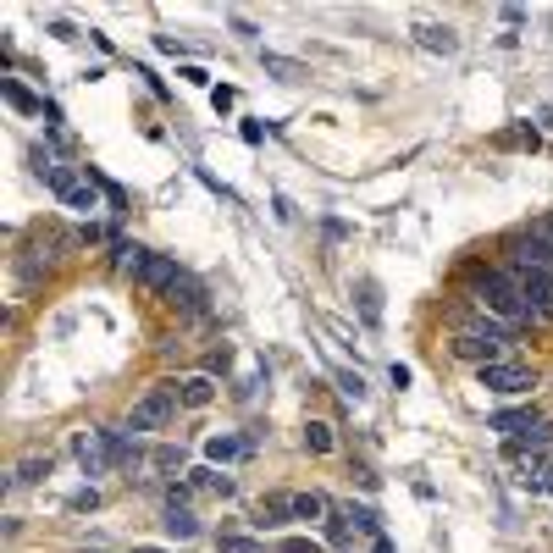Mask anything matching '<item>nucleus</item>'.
I'll list each match as a JSON object with an SVG mask.
<instances>
[{
    "mask_svg": "<svg viewBox=\"0 0 553 553\" xmlns=\"http://www.w3.org/2000/svg\"><path fill=\"white\" fill-rule=\"evenodd\" d=\"M531 321H553V271H515Z\"/></svg>",
    "mask_w": 553,
    "mask_h": 553,
    "instance_id": "423d86ee",
    "label": "nucleus"
},
{
    "mask_svg": "<svg viewBox=\"0 0 553 553\" xmlns=\"http://www.w3.org/2000/svg\"><path fill=\"white\" fill-rule=\"evenodd\" d=\"M476 305L488 310L498 327H526L531 310H526V294H520V276L509 266H493V271H476Z\"/></svg>",
    "mask_w": 553,
    "mask_h": 553,
    "instance_id": "f257e3e1",
    "label": "nucleus"
},
{
    "mask_svg": "<svg viewBox=\"0 0 553 553\" xmlns=\"http://www.w3.org/2000/svg\"><path fill=\"white\" fill-rule=\"evenodd\" d=\"M504 349H509V327H498V321H476V327L454 332V355L470 360L476 371L493 366V360H504Z\"/></svg>",
    "mask_w": 553,
    "mask_h": 553,
    "instance_id": "f03ea898",
    "label": "nucleus"
},
{
    "mask_svg": "<svg viewBox=\"0 0 553 553\" xmlns=\"http://www.w3.org/2000/svg\"><path fill=\"white\" fill-rule=\"evenodd\" d=\"M537 427H542V415H537V409H498V415H493V432H504V437H515V443L531 437Z\"/></svg>",
    "mask_w": 553,
    "mask_h": 553,
    "instance_id": "1a4fd4ad",
    "label": "nucleus"
},
{
    "mask_svg": "<svg viewBox=\"0 0 553 553\" xmlns=\"http://www.w3.org/2000/svg\"><path fill=\"white\" fill-rule=\"evenodd\" d=\"M360 316H366V327H382V294H377L371 276L360 283Z\"/></svg>",
    "mask_w": 553,
    "mask_h": 553,
    "instance_id": "aec40b11",
    "label": "nucleus"
},
{
    "mask_svg": "<svg viewBox=\"0 0 553 553\" xmlns=\"http://www.w3.org/2000/svg\"><path fill=\"white\" fill-rule=\"evenodd\" d=\"M415 39H421L427 50H437V55H454L459 50V34L448 23H415Z\"/></svg>",
    "mask_w": 553,
    "mask_h": 553,
    "instance_id": "f8f14e48",
    "label": "nucleus"
},
{
    "mask_svg": "<svg viewBox=\"0 0 553 553\" xmlns=\"http://www.w3.org/2000/svg\"><path fill=\"white\" fill-rule=\"evenodd\" d=\"M177 382H161V387H150L145 398H138L133 409H127V432H166L172 421H177Z\"/></svg>",
    "mask_w": 553,
    "mask_h": 553,
    "instance_id": "7ed1b4c3",
    "label": "nucleus"
},
{
    "mask_svg": "<svg viewBox=\"0 0 553 553\" xmlns=\"http://www.w3.org/2000/svg\"><path fill=\"white\" fill-rule=\"evenodd\" d=\"M150 465H156V470H183V443H161V448L150 454Z\"/></svg>",
    "mask_w": 553,
    "mask_h": 553,
    "instance_id": "b1692460",
    "label": "nucleus"
},
{
    "mask_svg": "<svg viewBox=\"0 0 553 553\" xmlns=\"http://www.w3.org/2000/svg\"><path fill=\"white\" fill-rule=\"evenodd\" d=\"M481 377V387H488V393H504V398H515V393H531L537 387V371L526 366V360H493V366H481L476 371Z\"/></svg>",
    "mask_w": 553,
    "mask_h": 553,
    "instance_id": "20e7f679",
    "label": "nucleus"
},
{
    "mask_svg": "<svg viewBox=\"0 0 553 553\" xmlns=\"http://www.w3.org/2000/svg\"><path fill=\"white\" fill-rule=\"evenodd\" d=\"M161 299H166L172 310H183V316H199V310H205V288H199L194 271H177V283H172Z\"/></svg>",
    "mask_w": 553,
    "mask_h": 553,
    "instance_id": "0eeeda50",
    "label": "nucleus"
},
{
    "mask_svg": "<svg viewBox=\"0 0 553 553\" xmlns=\"http://www.w3.org/2000/svg\"><path fill=\"white\" fill-rule=\"evenodd\" d=\"M305 448L310 454H332V427L327 421H305Z\"/></svg>",
    "mask_w": 553,
    "mask_h": 553,
    "instance_id": "412c9836",
    "label": "nucleus"
},
{
    "mask_svg": "<svg viewBox=\"0 0 553 553\" xmlns=\"http://www.w3.org/2000/svg\"><path fill=\"white\" fill-rule=\"evenodd\" d=\"M0 95H6V100H12V106L23 111V116H34V111H45V106H39V100H34V95H28V89H23L17 78H0Z\"/></svg>",
    "mask_w": 553,
    "mask_h": 553,
    "instance_id": "6ab92c4d",
    "label": "nucleus"
},
{
    "mask_svg": "<svg viewBox=\"0 0 553 553\" xmlns=\"http://www.w3.org/2000/svg\"><path fill=\"white\" fill-rule=\"evenodd\" d=\"M84 553H100V548H84Z\"/></svg>",
    "mask_w": 553,
    "mask_h": 553,
    "instance_id": "c756f323",
    "label": "nucleus"
},
{
    "mask_svg": "<svg viewBox=\"0 0 553 553\" xmlns=\"http://www.w3.org/2000/svg\"><path fill=\"white\" fill-rule=\"evenodd\" d=\"M332 382H337V393L349 398V404H360V398H366V382H360V371H332Z\"/></svg>",
    "mask_w": 553,
    "mask_h": 553,
    "instance_id": "5701e85b",
    "label": "nucleus"
},
{
    "mask_svg": "<svg viewBox=\"0 0 553 553\" xmlns=\"http://www.w3.org/2000/svg\"><path fill=\"white\" fill-rule=\"evenodd\" d=\"M276 553H327L316 537H283V542H276Z\"/></svg>",
    "mask_w": 553,
    "mask_h": 553,
    "instance_id": "393cba45",
    "label": "nucleus"
},
{
    "mask_svg": "<svg viewBox=\"0 0 553 553\" xmlns=\"http://www.w3.org/2000/svg\"><path fill=\"white\" fill-rule=\"evenodd\" d=\"M95 504H100V493H95V488H84V493L73 498V509H95Z\"/></svg>",
    "mask_w": 553,
    "mask_h": 553,
    "instance_id": "bb28decb",
    "label": "nucleus"
},
{
    "mask_svg": "<svg viewBox=\"0 0 553 553\" xmlns=\"http://www.w3.org/2000/svg\"><path fill=\"white\" fill-rule=\"evenodd\" d=\"M377 553H393V542H387V537H377Z\"/></svg>",
    "mask_w": 553,
    "mask_h": 553,
    "instance_id": "cd10ccee",
    "label": "nucleus"
},
{
    "mask_svg": "<svg viewBox=\"0 0 553 553\" xmlns=\"http://www.w3.org/2000/svg\"><path fill=\"white\" fill-rule=\"evenodd\" d=\"M156 255L145 249V244H116V271L122 276H133V283H138V276H145V266H150Z\"/></svg>",
    "mask_w": 553,
    "mask_h": 553,
    "instance_id": "2eb2a0df",
    "label": "nucleus"
},
{
    "mask_svg": "<svg viewBox=\"0 0 553 553\" xmlns=\"http://www.w3.org/2000/svg\"><path fill=\"white\" fill-rule=\"evenodd\" d=\"M244 454H249V443H244V437H227V432L205 437V459H211V465H233V459H244Z\"/></svg>",
    "mask_w": 553,
    "mask_h": 553,
    "instance_id": "ddd939ff",
    "label": "nucleus"
},
{
    "mask_svg": "<svg viewBox=\"0 0 553 553\" xmlns=\"http://www.w3.org/2000/svg\"><path fill=\"white\" fill-rule=\"evenodd\" d=\"M255 515H260V526H288L294 520V493H266Z\"/></svg>",
    "mask_w": 553,
    "mask_h": 553,
    "instance_id": "4468645a",
    "label": "nucleus"
},
{
    "mask_svg": "<svg viewBox=\"0 0 553 553\" xmlns=\"http://www.w3.org/2000/svg\"><path fill=\"white\" fill-rule=\"evenodd\" d=\"M177 398H183V409H205V404L216 398V377H211V371L183 377V382H177Z\"/></svg>",
    "mask_w": 553,
    "mask_h": 553,
    "instance_id": "9d476101",
    "label": "nucleus"
},
{
    "mask_svg": "<svg viewBox=\"0 0 553 553\" xmlns=\"http://www.w3.org/2000/svg\"><path fill=\"white\" fill-rule=\"evenodd\" d=\"M188 488H199V493H222V498H227V493H233V481L216 476L211 465H199V470H188Z\"/></svg>",
    "mask_w": 553,
    "mask_h": 553,
    "instance_id": "a211bd4d",
    "label": "nucleus"
},
{
    "mask_svg": "<svg viewBox=\"0 0 553 553\" xmlns=\"http://www.w3.org/2000/svg\"><path fill=\"white\" fill-rule=\"evenodd\" d=\"M294 520H332V504H327V493H294Z\"/></svg>",
    "mask_w": 553,
    "mask_h": 553,
    "instance_id": "dca6fc26",
    "label": "nucleus"
},
{
    "mask_svg": "<svg viewBox=\"0 0 553 553\" xmlns=\"http://www.w3.org/2000/svg\"><path fill=\"white\" fill-rule=\"evenodd\" d=\"M133 553H166V548H133Z\"/></svg>",
    "mask_w": 553,
    "mask_h": 553,
    "instance_id": "c85d7f7f",
    "label": "nucleus"
},
{
    "mask_svg": "<svg viewBox=\"0 0 553 553\" xmlns=\"http://www.w3.org/2000/svg\"><path fill=\"white\" fill-rule=\"evenodd\" d=\"M50 465H55L50 454H28V459L12 470V481H17V488H34V481H45V476H50Z\"/></svg>",
    "mask_w": 553,
    "mask_h": 553,
    "instance_id": "f3484780",
    "label": "nucleus"
},
{
    "mask_svg": "<svg viewBox=\"0 0 553 553\" xmlns=\"http://www.w3.org/2000/svg\"><path fill=\"white\" fill-rule=\"evenodd\" d=\"M177 255H156L150 266H145V276H138V288H145V294H166L172 283H177Z\"/></svg>",
    "mask_w": 553,
    "mask_h": 553,
    "instance_id": "6e6552de",
    "label": "nucleus"
},
{
    "mask_svg": "<svg viewBox=\"0 0 553 553\" xmlns=\"http://www.w3.org/2000/svg\"><path fill=\"white\" fill-rule=\"evenodd\" d=\"M73 459L84 465V476H106L111 465H116V432H78L73 437Z\"/></svg>",
    "mask_w": 553,
    "mask_h": 553,
    "instance_id": "39448f33",
    "label": "nucleus"
},
{
    "mask_svg": "<svg viewBox=\"0 0 553 553\" xmlns=\"http://www.w3.org/2000/svg\"><path fill=\"white\" fill-rule=\"evenodd\" d=\"M161 526H166V537H172V542H194V537H199V520H194V509H188V504H166Z\"/></svg>",
    "mask_w": 553,
    "mask_h": 553,
    "instance_id": "9b49d317",
    "label": "nucleus"
},
{
    "mask_svg": "<svg viewBox=\"0 0 553 553\" xmlns=\"http://www.w3.org/2000/svg\"><path fill=\"white\" fill-rule=\"evenodd\" d=\"M216 553H266V548H260L255 537H238V531H222V537H216Z\"/></svg>",
    "mask_w": 553,
    "mask_h": 553,
    "instance_id": "4be33fe9",
    "label": "nucleus"
},
{
    "mask_svg": "<svg viewBox=\"0 0 553 553\" xmlns=\"http://www.w3.org/2000/svg\"><path fill=\"white\" fill-rule=\"evenodd\" d=\"M266 73H276L283 84H294L299 78V61H283V55H266Z\"/></svg>",
    "mask_w": 553,
    "mask_h": 553,
    "instance_id": "a878e982",
    "label": "nucleus"
}]
</instances>
